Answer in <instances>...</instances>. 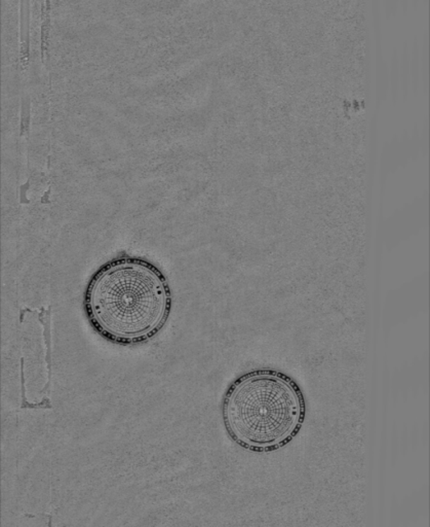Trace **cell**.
I'll return each instance as SVG.
<instances>
[{"instance_id":"6da1fadb","label":"cell","mask_w":430,"mask_h":527,"mask_svg":"<svg viewBox=\"0 0 430 527\" xmlns=\"http://www.w3.org/2000/svg\"><path fill=\"white\" fill-rule=\"evenodd\" d=\"M170 281L155 264L121 252L103 264L87 283L83 309L92 328L119 346L147 343L170 319Z\"/></svg>"},{"instance_id":"7a4b0ae2","label":"cell","mask_w":430,"mask_h":527,"mask_svg":"<svg viewBox=\"0 0 430 527\" xmlns=\"http://www.w3.org/2000/svg\"><path fill=\"white\" fill-rule=\"evenodd\" d=\"M305 416L306 400L300 385L274 369H257L238 376L223 396L227 434L252 451L283 447L300 431Z\"/></svg>"},{"instance_id":"3957f363","label":"cell","mask_w":430,"mask_h":527,"mask_svg":"<svg viewBox=\"0 0 430 527\" xmlns=\"http://www.w3.org/2000/svg\"><path fill=\"white\" fill-rule=\"evenodd\" d=\"M30 10H29V1H21V35H20V60L22 66L26 67L29 63L30 56Z\"/></svg>"},{"instance_id":"277c9868","label":"cell","mask_w":430,"mask_h":527,"mask_svg":"<svg viewBox=\"0 0 430 527\" xmlns=\"http://www.w3.org/2000/svg\"><path fill=\"white\" fill-rule=\"evenodd\" d=\"M49 32H51V1L42 4V62L46 59L49 51Z\"/></svg>"},{"instance_id":"5b68a950","label":"cell","mask_w":430,"mask_h":527,"mask_svg":"<svg viewBox=\"0 0 430 527\" xmlns=\"http://www.w3.org/2000/svg\"><path fill=\"white\" fill-rule=\"evenodd\" d=\"M29 127H30V99L29 96H25L22 99L21 125H20L21 135H28Z\"/></svg>"}]
</instances>
